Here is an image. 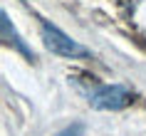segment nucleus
Instances as JSON below:
<instances>
[{
  "instance_id": "1",
  "label": "nucleus",
  "mask_w": 146,
  "mask_h": 136,
  "mask_svg": "<svg viewBox=\"0 0 146 136\" xmlns=\"http://www.w3.org/2000/svg\"><path fill=\"white\" fill-rule=\"evenodd\" d=\"M42 40H45V47L50 50V52L60 54V57H72V60H77V57H87V50L79 42H74V40L69 37V35H64V32L60 30V27H54V25H50L47 20H42Z\"/></svg>"
},
{
  "instance_id": "2",
  "label": "nucleus",
  "mask_w": 146,
  "mask_h": 136,
  "mask_svg": "<svg viewBox=\"0 0 146 136\" xmlns=\"http://www.w3.org/2000/svg\"><path fill=\"white\" fill-rule=\"evenodd\" d=\"M89 104L94 109H104V111H116L131 104V92L124 84H102L89 94Z\"/></svg>"
},
{
  "instance_id": "3",
  "label": "nucleus",
  "mask_w": 146,
  "mask_h": 136,
  "mask_svg": "<svg viewBox=\"0 0 146 136\" xmlns=\"http://www.w3.org/2000/svg\"><path fill=\"white\" fill-rule=\"evenodd\" d=\"M0 20H3V42H5V45H13V47L17 50V52H23L25 57H27V60H32L35 54H32V52H30V47H27V45L23 42V40H20L17 30L13 27V23H10L8 13H3V15H0Z\"/></svg>"
},
{
  "instance_id": "4",
  "label": "nucleus",
  "mask_w": 146,
  "mask_h": 136,
  "mask_svg": "<svg viewBox=\"0 0 146 136\" xmlns=\"http://www.w3.org/2000/svg\"><path fill=\"white\" fill-rule=\"evenodd\" d=\"M54 136H84V124H79V121H74V124H69V126H64L62 131H57Z\"/></svg>"
}]
</instances>
